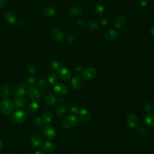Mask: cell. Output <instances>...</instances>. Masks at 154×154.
<instances>
[{
    "instance_id": "27",
    "label": "cell",
    "mask_w": 154,
    "mask_h": 154,
    "mask_svg": "<svg viewBox=\"0 0 154 154\" xmlns=\"http://www.w3.org/2000/svg\"><path fill=\"white\" fill-rule=\"evenodd\" d=\"M48 90V84L44 79H40L38 81V90L41 93H45Z\"/></svg>"
},
{
    "instance_id": "18",
    "label": "cell",
    "mask_w": 154,
    "mask_h": 154,
    "mask_svg": "<svg viewBox=\"0 0 154 154\" xmlns=\"http://www.w3.org/2000/svg\"><path fill=\"white\" fill-rule=\"evenodd\" d=\"M52 37L57 42H61L64 37L63 32L60 29H55L52 32Z\"/></svg>"
},
{
    "instance_id": "16",
    "label": "cell",
    "mask_w": 154,
    "mask_h": 154,
    "mask_svg": "<svg viewBox=\"0 0 154 154\" xmlns=\"http://www.w3.org/2000/svg\"><path fill=\"white\" fill-rule=\"evenodd\" d=\"M82 8L79 5H73L69 9V13L72 16H77L82 13Z\"/></svg>"
},
{
    "instance_id": "11",
    "label": "cell",
    "mask_w": 154,
    "mask_h": 154,
    "mask_svg": "<svg viewBox=\"0 0 154 154\" xmlns=\"http://www.w3.org/2000/svg\"><path fill=\"white\" fill-rule=\"evenodd\" d=\"M26 104V100L23 96H16L13 99V105L16 108H23Z\"/></svg>"
},
{
    "instance_id": "7",
    "label": "cell",
    "mask_w": 154,
    "mask_h": 154,
    "mask_svg": "<svg viewBox=\"0 0 154 154\" xmlns=\"http://www.w3.org/2000/svg\"><path fill=\"white\" fill-rule=\"evenodd\" d=\"M57 73L58 77L60 79L64 81H67L71 78V73L65 67H60L57 70Z\"/></svg>"
},
{
    "instance_id": "51",
    "label": "cell",
    "mask_w": 154,
    "mask_h": 154,
    "mask_svg": "<svg viewBox=\"0 0 154 154\" xmlns=\"http://www.w3.org/2000/svg\"><path fill=\"white\" fill-rule=\"evenodd\" d=\"M0 100H1V97H0Z\"/></svg>"
},
{
    "instance_id": "43",
    "label": "cell",
    "mask_w": 154,
    "mask_h": 154,
    "mask_svg": "<svg viewBox=\"0 0 154 154\" xmlns=\"http://www.w3.org/2000/svg\"><path fill=\"white\" fill-rule=\"evenodd\" d=\"M82 67L80 66V65H78V66H76V70L77 71H78V72H79V71H81V70H82Z\"/></svg>"
},
{
    "instance_id": "22",
    "label": "cell",
    "mask_w": 154,
    "mask_h": 154,
    "mask_svg": "<svg viewBox=\"0 0 154 154\" xmlns=\"http://www.w3.org/2000/svg\"><path fill=\"white\" fill-rule=\"evenodd\" d=\"M53 118H54L53 113L50 110H46L43 114L42 120L43 123H50L51 122H52Z\"/></svg>"
},
{
    "instance_id": "46",
    "label": "cell",
    "mask_w": 154,
    "mask_h": 154,
    "mask_svg": "<svg viewBox=\"0 0 154 154\" xmlns=\"http://www.w3.org/2000/svg\"><path fill=\"white\" fill-rule=\"evenodd\" d=\"M2 147H3V143L0 140V152H1L2 149Z\"/></svg>"
},
{
    "instance_id": "28",
    "label": "cell",
    "mask_w": 154,
    "mask_h": 154,
    "mask_svg": "<svg viewBox=\"0 0 154 154\" xmlns=\"http://www.w3.org/2000/svg\"><path fill=\"white\" fill-rule=\"evenodd\" d=\"M93 10L94 13L98 15L103 14L105 11V8L103 5H102L100 3H96L94 6Z\"/></svg>"
},
{
    "instance_id": "49",
    "label": "cell",
    "mask_w": 154,
    "mask_h": 154,
    "mask_svg": "<svg viewBox=\"0 0 154 154\" xmlns=\"http://www.w3.org/2000/svg\"><path fill=\"white\" fill-rule=\"evenodd\" d=\"M152 1L153 2H154V0H152Z\"/></svg>"
},
{
    "instance_id": "24",
    "label": "cell",
    "mask_w": 154,
    "mask_h": 154,
    "mask_svg": "<svg viewBox=\"0 0 154 154\" xmlns=\"http://www.w3.org/2000/svg\"><path fill=\"white\" fill-rule=\"evenodd\" d=\"M31 143L33 147H38L42 144V139L38 135H33L31 138Z\"/></svg>"
},
{
    "instance_id": "45",
    "label": "cell",
    "mask_w": 154,
    "mask_h": 154,
    "mask_svg": "<svg viewBox=\"0 0 154 154\" xmlns=\"http://www.w3.org/2000/svg\"><path fill=\"white\" fill-rule=\"evenodd\" d=\"M101 23H102V25H106V24H108V21L106 20H102V22H101Z\"/></svg>"
},
{
    "instance_id": "14",
    "label": "cell",
    "mask_w": 154,
    "mask_h": 154,
    "mask_svg": "<svg viewBox=\"0 0 154 154\" xmlns=\"http://www.w3.org/2000/svg\"><path fill=\"white\" fill-rule=\"evenodd\" d=\"M40 148L43 152L50 153L55 150V146L54 143L50 141H45L41 144Z\"/></svg>"
},
{
    "instance_id": "40",
    "label": "cell",
    "mask_w": 154,
    "mask_h": 154,
    "mask_svg": "<svg viewBox=\"0 0 154 154\" xmlns=\"http://www.w3.org/2000/svg\"><path fill=\"white\" fill-rule=\"evenodd\" d=\"M6 4V0H0V8H2Z\"/></svg>"
},
{
    "instance_id": "37",
    "label": "cell",
    "mask_w": 154,
    "mask_h": 154,
    "mask_svg": "<svg viewBox=\"0 0 154 154\" xmlns=\"http://www.w3.org/2000/svg\"><path fill=\"white\" fill-rule=\"evenodd\" d=\"M148 129L145 128H139L138 130V132L137 133L139 134V135H147L148 134Z\"/></svg>"
},
{
    "instance_id": "31",
    "label": "cell",
    "mask_w": 154,
    "mask_h": 154,
    "mask_svg": "<svg viewBox=\"0 0 154 154\" xmlns=\"http://www.w3.org/2000/svg\"><path fill=\"white\" fill-rule=\"evenodd\" d=\"M32 122L33 125L37 128H41L43 126V120L42 118L39 117H34L32 120Z\"/></svg>"
},
{
    "instance_id": "10",
    "label": "cell",
    "mask_w": 154,
    "mask_h": 154,
    "mask_svg": "<svg viewBox=\"0 0 154 154\" xmlns=\"http://www.w3.org/2000/svg\"><path fill=\"white\" fill-rule=\"evenodd\" d=\"M78 119L84 122H88L91 119V114L90 112L85 108L80 109L78 114Z\"/></svg>"
},
{
    "instance_id": "26",
    "label": "cell",
    "mask_w": 154,
    "mask_h": 154,
    "mask_svg": "<svg viewBox=\"0 0 154 154\" xmlns=\"http://www.w3.org/2000/svg\"><path fill=\"white\" fill-rule=\"evenodd\" d=\"M145 123L151 127H154V115L152 114H147L144 117Z\"/></svg>"
},
{
    "instance_id": "4",
    "label": "cell",
    "mask_w": 154,
    "mask_h": 154,
    "mask_svg": "<svg viewBox=\"0 0 154 154\" xmlns=\"http://www.w3.org/2000/svg\"><path fill=\"white\" fill-rule=\"evenodd\" d=\"M43 132L46 138L49 140H54L57 136L56 129L52 125H47L45 126L43 129Z\"/></svg>"
},
{
    "instance_id": "48",
    "label": "cell",
    "mask_w": 154,
    "mask_h": 154,
    "mask_svg": "<svg viewBox=\"0 0 154 154\" xmlns=\"http://www.w3.org/2000/svg\"><path fill=\"white\" fill-rule=\"evenodd\" d=\"M58 100H59V102H61V103L64 102V98H60V99H59Z\"/></svg>"
},
{
    "instance_id": "35",
    "label": "cell",
    "mask_w": 154,
    "mask_h": 154,
    "mask_svg": "<svg viewBox=\"0 0 154 154\" xmlns=\"http://www.w3.org/2000/svg\"><path fill=\"white\" fill-rule=\"evenodd\" d=\"M88 26L90 29H92V30H96L99 27V25L97 21L96 20H90L88 22Z\"/></svg>"
},
{
    "instance_id": "23",
    "label": "cell",
    "mask_w": 154,
    "mask_h": 154,
    "mask_svg": "<svg viewBox=\"0 0 154 154\" xmlns=\"http://www.w3.org/2000/svg\"><path fill=\"white\" fill-rule=\"evenodd\" d=\"M4 19L7 23L9 24H13L16 22V17L12 12H7L4 16Z\"/></svg>"
},
{
    "instance_id": "3",
    "label": "cell",
    "mask_w": 154,
    "mask_h": 154,
    "mask_svg": "<svg viewBox=\"0 0 154 154\" xmlns=\"http://www.w3.org/2000/svg\"><path fill=\"white\" fill-rule=\"evenodd\" d=\"M26 117L25 112L20 109H16L12 114L11 120L16 124H20L22 123Z\"/></svg>"
},
{
    "instance_id": "47",
    "label": "cell",
    "mask_w": 154,
    "mask_h": 154,
    "mask_svg": "<svg viewBox=\"0 0 154 154\" xmlns=\"http://www.w3.org/2000/svg\"><path fill=\"white\" fill-rule=\"evenodd\" d=\"M34 154H43V152L42 151H40V150H37L35 152Z\"/></svg>"
},
{
    "instance_id": "17",
    "label": "cell",
    "mask_w": 154,
    "mask_h": 154,
    "mask_svg": "<svg viewBox=\"0 0 154 154\" xmlns=\"http://www.w3.org/2000/svg\"><path fill=\"white\" fill-rule=\"evenodd\" d=\"M35 82V79L32 76H28L25 78L22 81V85L27 88H31L33 87Z\"/></svg>"
},
{
    "instance_id": "42",
    "label": "cell",
    "mask_w": 154,
    "mask_h": 154,
    "mask_svg": "<svg viewBox=\"0 0 154 154\" xmlns=\"http://www.w3.org/2000/svg\"><path fill=\"white\" fill-rule=\"evenodd\" d=\"M78 24L79 25H81V26H82L84 24V21L82 19H79L78 20Z\"/></svg>"
},
{
    "instance_id": "8",
    "label": "cell",
    "mask_w": 154,
    "mask_h": 154,
    "mask_svg": "<svg viewBox=\"0 0 154 154\" xmlns=\"http://www.w3.org/2000/svg\"><path fill=\"white\" fill-rule=\"evenodd\" d=\"M126 123L129 128L135 129L138 126L139 120L135 114H131L126 117Z\"/></svg>"
},
{
    "instance_id": "38",
    "label": "cell",
    "mask_w": 154,
    "mask_h": 154,
    "mask_svg": "<svg viewBox=\"0 0 154 154\" xmlns=\"http://www.w3.org/2000/svg\"><path fill=\"white\" fill-rule=\"evenodd\" d=\"M76 38V34L74 33H70L68 35L67 37V41L69 43H72L73 42Z\"/></svg>"
},
{
    "instance_id": "32",
    "label": "cell",
    "mask_w": 154,
    "mask_h": 154,
    "mask_svg": "<svg viewBox=\"0 0 154 154\" xmlns=\"http://www.w3.org/2000/svg\"><path fill=\"white\" fill-rule=\"evenodd\" d=\"M49 67L52 70H57L60 67H61V66L59 62H58L55 60H53L50 63Z\"/></svg>"
},
{
    "instance_id": "41",
    "label": "cell",
    "mask_w": 154,
    "mask_h": 154,
    "mask_svg": "<svg viewBox=\"0 0 154 154\" xmlns=\"http://www.w3.org/2000/svg\"><path fill=\"white\" fill-rule=\"evenodd\" d=\"M149 32L152 35H154V25H152V26L150 27V28H149Z\"/></svg>"
},
{
    "instance_id": "33",
    "label": "cell",
    "mask_w": 154,
    "mask_h": 154,
    "mask_svg": "<svg viewBox=\"0 0 154 154\" xmlns=\"http://www.w3.org/2000/svg\"><path fill=\"white\" fill-rule=\"evenodd\" d=\"M69 112H70L72 114V115L76 116V115H78L80 109H79V108L77 105H72L69 106Z\"/></svg>"
},
{
    "instance_id": "6",
    "label": "cell",
    "mask_w": 154,
    "mask_h": 154,
    "mask_svg": "<svg viewBox=\"0 0 154 154\" xmlns=\"http://www.w3.org/2000/svg\"><path fill=\"white\" fill-rule=\"evenodd\" d=\"M82 75L84 79L87 81H91L96 78L97 75V71L93 67L87 68L82 72Z\"/></svg>"
},
{
    "instance_id": "25",
    "label": "cell",
    "mask_w": 154,
    "mask_h": 154,
    "mask_svg": "<svg viewBox=\"0 0 154 154\" xmlns=\"http://www.w3.org/2000/svg\"><path fill=\"white\" fill-rule=\"evenodd\" d=\"M0 93L4 98H8L10 94V87L7 84H3L0 87Z\"/></svg>"
},
{
    "instance_id": "5",
    "label": "cell",
    "mask_w": 154,
    "mask_h": 154,
    "mask_svg": "<svg viewBox=\"0 0 154 154\" xmlns=\"http://www.w3.org/2000/svg\"><path fill=\"white\" fill-rule=\"evenodd\" d=\"M26 94L28 97L33 102L38 101V100L40 99L42 96V93H40V91L38 90V89L35 87L29 88L26 91Z\"/></svg>"
},
{
    "instance_id": "29",
    "label": "cell",
    "mask_w": 154,
    "mask_h": 154,
    "mask_svg": "<svg viewBox=\"0 0 154 154\" xmlns=\"http://www.w3.org/2000/svg\"><path fill=\"white\" fill-rule=\"evenodd\" d=\"M39 109V105L38 104L35 102H31L28 107H27V109L28 111L29 112H31V113H34V112H36Z\"/></svg>"
},
{
    "instance_id": "39",
    "label": "cell",
    "mask_w": 154,
    "mask_h": 154,
    "mask_svg": "<svg viewBox=\"0 0 154 154\" xmlns=\"http://www.w3.org/2000/svg\"><path fill=\"white\" fill-rule=\"evenodd\" d=\"M152 103L150 102H146L143 105V107L144 109L146 111H149L152 108Z\"/></svg>"
},
{
    "instance_id": "36",
    "label": "cell",
    "mask_w": 154,
    "mask_h": 154,
    "mask_svg": "<svg viewBox=\"0 0 154 154\" xmlns=\"http://www.w3.org/2000/svg\"><path fill=\"white\" fill-rule=\"evenodd\" d=\"M26 69H27V70L31 74H33V73H35V72H36V67L35 66L31 64V63H29L27 65V67H26Z\"/></svg>"
},
{
    "instance_id": "1",
    "label": "cell",
    "mask_w": 154,
    "mask_h": 154,
    "mask_svg": "<svg viewBox=\"0 0 154 154\" xmlns=\"http://www.w3.org/2000/svg\"><path fill=\"white\" fill-rule=\"evenodd\" d=\"M78 118L76 116L71 114L67 116L63 119L62 122V125L64 128L66 129H70L76 126L78 123Z\"/></svg>"
},
{
    "instance_id": "50",
    "label": "cell",
    "mask_w": 154,
    "mask_h": 154,
    "mask_svg": "<svg viewBox=\"0 0 154 154\" xmlns=\"http://www.w3.org/2000/svg\"><path fill=\"white\" fill-rule=\"evenodd\" d=\"M153 112H154V106H153Z\"/></svg>"
},
{
    "instance_id": "2",
    "label": "cell",
    "mask_w": 154,
    "mask_h": 154,
    "mask_svg": "<svg viewBox=\"0 0 154 154\" xmlns=\"http://www.w3.org/2000/svg\"><path fill=\"white\" fill-rule=\"evenodd\" d=\"M13 103L8 99L4 100L0 103V112L5 115H10L13 111Z\"/></svg>"
},
{
    "instance_id": "21",
    "label": "cell",
    "mask_w": 154,
    "mask_h": 154,
    "mask_svg": "<svg viewBox=\"0 0 154 154\" xmlns=\"http://www.w3.org/2000/svg\"><path fill=\"white\" fill-rule=\"evenodd\" d=\"M42 13L45 17H51L55 14V10L52 6H47L42 10Z\"/></svg>"
},
{
    "instance_id": "13",
    "label": "cell",
    "mask_w": 154,
    "mask_h": 154,
    "mask_svg": "<svg viewBox=\"0 0 154 154\" xmlns=\"http://www.w3.org/2000/svg\"><path fill=\"white\" fill-rule=\"evenodd\" d=\"M13 94L16 96H23L26 93L25 88L21 84H17L13 88Z\"/></svg>"
},
{
    "instance_id": "12",
    "label": "cell",
    "mask_w": 154,
    "mask_h": 154,
    "mask_svg": "<svg viewBox=\"0 0 154 154\" xmlns=\"http://www.w3.org/2000/svg\"><path fill=\"white\" fill-rule=\"evenodd\" d=\"M44 100L47 105L51 106H54L58 102L57 98L51 93H48L45 94L44 96Z\"/></svg>"
},
{
    "instance_id": "9",
    "label": "cell",
    "mask_w": 154,
    "mask_h": 154,
    "mask_svg": "<svg viewBox=\"0 0 154 154\" xmlns=\"http://www.w3.org/2000/svg\"><path fill=\"white\" fill-rule=\"evenodd\" d=\"M54 92L58 96H63L64 95H66L68 93V88L63 84L58 83L55 85L54 87Z\"/></svg>"
},
{
    "instance_id": "19",
    "label": "cell",
    "mask_w": 154,
    "mask_h": 154,
    "mask_svg": "<svg viewBox=\"0 0 154 154\" xmlns=\"http://www.w3.org/2000/svg\"><path fill=\"white\" fill-rule=\"evenodd\" d=\"M105 38L108 40H113L117 38L118 37V32L115 29H109L106 31L104 34Z\"/></svg>"
},
{
    "instance_id": "20",
    "label": "cell",
    "mask_w": 154,
    "mask_h": 154,
    "mask_svg": "<svg viewBox=\"0 0 154 154\" xmlns=\"http://www.w3.org/2000/svg\"><path fill=\"white\" fill-rule=\"evenodd\" d=\"M82 84V79L81 77H79V76H74L71 80V85L73 89L74 90L79 89L81 87Z\"/></svg>"
},
{
    "instance_id": "30",
    "label": "cell",
    "mask_w": 154,
    "mask_h": 154,
    "mask_svg": "<svg viewBox=\"0 0 154 154\" xmlns=\"http://www.w3.org/2000/svg\"><path fill=\"white\" fill-rule=\"evenodd\" d=\"M66 112V108H65V107H64L63 105H58V106L56 108L55 112H56L57 116L58 117H63L65 116Z\"/></svg>"
},
{
    "instance_id": "34",
    "label": "cell",
    "mask_w": 154,
    "mask_h": 154,
    "mask_svg": "<svg viewBox=\"0 0 154 154\" xmlns=\"http://www.w3.org/2000/svg\"><path fill=\"white\" fill-rule=\"evenodd\" d=\"M48 81L49 82L50 84L51 85H54L55 84V83L57 82V76H56L55 74L52 73H50L48 76Z\"/></svg>"
},
{
    "instance_id": "15",
    "label": "cell",
    "mask_w": 154,
    "mask_h": 154,
    "mask_svg": "<svg viewBox=\"0 0 154 154\" xmlns=\"http://www.w3.org/2000/svg\"><path fill=\"white\" fill-rule=\"evenodd\" d=\"M126 22V17L124 15H120L114 20V25L116 28H121Z\"/></svg>"
},
{
    "instance_id": "44",
    "label": "cell",
    "mask_w": 154,
    "mask_h": 154,
    "mask_svg": "<svg viewBox=\"0 0 154 154\" xmlns=\"http://www.w3.org/2000/svg\"><path fill=\"white\" fill-rule=\"evenodd\" d=\"M141 6L142 7H145L146 5H147V2L143 0L141 2Z\"/></svg>"
}]
</instances>
